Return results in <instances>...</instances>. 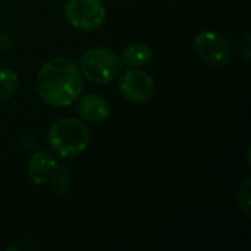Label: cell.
<instances>
[{"mask_svg":"<svg viewBox=\"0 0 251 251\" xmlns=\"http://www.w3.org/2000/svg\"><path fill=\"white\" fill-rule=\"evenodd\" d=\"M38 96L50 106L66 107L82 93V75L76 65L66 57L47 60L35 78Z\"/></svg>","mask_w":251,"mask_h":251,"instance_id":"obj_1","label":"cell"},{"mask_svg":"<svg viewBox=\"0 0 251 251\" xmlns=\"http://www.w3.org/2000/svg\"><path fill=\"white\" fill-rule=\"evenodd\" d=\"M59 169V165L51 153L46 150L35 151L28 160V176L35 185H43L53 181Z\"/></svg>","mask_w":251,"mask_h":251,"instance_id":"obj_7","label":"cell"},{"mask_svg":"<svg viewBox=\"0 0 251 251\" xmlns=\"http://www.w3.org/2000/svg\"><path fill=\"white\" fill-rule=\"evenodd\" d=\"M78 113L91 124H100L110 115L109 103L99 94H85L78 103Z\"/></svg>","mask_w":251,"mask_h":251,"instance_id":"obj_8","label":"cell"},{"mask_svg":"<svg viewBox=\"0 0 251 251\" xmlns=\"http://www.w3.org/2000/svg\"><path fill=\"white\" fill-rule=\"evenodd\" d=\"M151 56H153V51H151V47L149 44L132 43L124 49L119 59H121L122 65L137 68V66H143V65L149 63Z\"/></svg>","mask_w":251,"mask_h":251,"instance_id":"obj_9","label":"cell"},{"mask_svg":"<svg viewBox=\"0 0 251 251\" xmlns=\"http://www.w3.org/2000/svg\"><path fill=\"white\" fill-rule=\"evenodd\" d=\"M119 91L128 101L135 104H144L153 96L154 82L147 72L132 68L125 71L121 76Z\"/></svg>","mask_w":251,"mask_h":251,"instance_id":"obj_6","label":"cell"},{"mask_svg":"<svg viewBox=\"0 0 251 251\" xmlns=\"http://www.w3.org/2000/svg\"><path fill=\"white\" fill-rule=\"evenodd\" d=\"M250 179H246L238 191V207L246 218H250Z\"/></svg>","mask_w":251,"mask_h":251,"instance_id":"obj_11","label":"cell"},{"mask_svg":"<svg viewBox=\"0 0 251 251\" xmlns=\"http://www.w3.org/2000/svg\"><path fill=\"white\" fill-rule=\"evenodd\" d=\"M193 51L204 63L221 66L231 59L232 44L222 34L213 31H201L193 40Z\"/></svg>","mask_w":251,"mask_h":251,"instance_id":"obj_5","label":"cell"},{"mask_svg":"<svg viewBox=\"0 0 251 251\" xmlns=\"http://www.w3.org/2000/svg\"><path fill=\"white\" fill-rule=\"evenodd\" d=\"M47 141L54 154L69 159L81 154L87 149L90 131L84 122L75 118H62L50 126Z\"/></svg>","mask_w":251,"mask_h":251,"instance_id":"obj_2","label":"cell"},{"mask_svg":"<svg viewBox=\"0 0 251 251\" xmlns=\"http://www.w3.org/2000/svg\"><path fill=\"white\" fill-rule=\"evenodd\" d=\"M18 87L19 78L16 72L9 68H0V103H4L12 99Z\"/></svg>","mask_w":251,"mask_h":251,"instance_id":"obj_10","label":"cell"},{"mask_svg":"<svg viewBox=\"0 0 251 251\" xmlns=\"http://www.w3.org/2000/svg\"><path fill=\"white\" fill-rule=\"evenodd\" d=\"M65 16L79 31H96L106 21V7L101 0H68Z\"/></svg>","mask_w":251,"mask_h":251,"instance_id":"obj_4","label":"cell"},{"mask_svg":"<svg viewBox=\"0 0 251 251\" xmlns=\"http://www.w3.org/2000/svg\"><path fill=\"white\" fill-rule=\"evenodd\" d=\"M81 75L93 84H109L121 72L119 56L106 47H94L84 51L79 60Z\"/></svg>","mask_w":251,"mask_h":251,"instance_id":"obj_3","label":"cell"}]
</instances>
